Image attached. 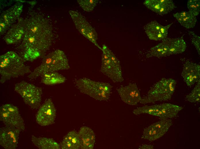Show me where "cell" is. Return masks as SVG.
<instances>
[{
    "instance_id": "cell-24",
    "label": "cell",
    "mask_w": 200,
    "mask_h": 149,
    "mask_svg": "<svg viewBox=\"0 0 200 149\" xmlns=\"http://www.w3.org/2000/svg\"><path fill=\"white\" fill-rule=\"evenodd\" d=\"M161 4V7L158 14L160 15H165L176 7L173 1L171 0H158Z\"/></svg>"
},
{
    "instance_id": "cell-1",
    "label": "cell",
    "mask_w": 200,
    "mask_h": 149,
    "mask_svg": "<svg viewBox=\"0 0 200 149\" xmlns=\"http://www.w3.org/2000/svg\"><path fill=\"white\" fill-rule=\"evenodd\" d=\"M25 33L18 47L20 55L24 61H32L44 56L53 41L52 27L40 14L32 15L24 20Z\"/></svg>"
},
{
    "instance_id": "cell-36",
    "label": "cell",
    "mask_w": 200,
    "mask_h": 149,
    "mask_svg": "<svg viewBox=\"0 0 200 149\" xmlns=\"http://www.w3.org/2000/svg\"><path fill=\"white\" fill-rule=\"evenodd\" d=\"M187 13L188 11H183L180 12L178 13L179 16L183 19L186 16Z\"/></svg>"
},
{
    "instance_id": "cell-32",
    "label": "cell",
    "mask_w": 200,
    "mask_h": 149,
    "mask_svg": "<svg viewBox=\"0 0 200 149\" xmlns=\"http://www.w3.org/2000/svg\"><path fill=\"white\" fill-rule=\"evenodd\" d=\"M189 34L192 37L191 42L196 48L199 55L200 53V37L193 32H190Z\"/></svg>"
},
{
    "instance_id": "cell-19",
    "label": "cell",
    "mask_w": 200,
    "mask_h": 149,
    "mask_svg": "<svg viewBox=\"0 0 200 149\" xmlns=\"http://www.w3.org/2000/svg\"><path fill=\"white\" fill-rule=\"evenodd\" d=\"M168 49V56L181 54L186 50V45L182 37L171 38H166L162 40Z\"/></svg>"
},
{
    "instance_id": "cell-13",
    "label": "cell",
    "mask_w": 200,
    "mask_h": 149,
    "mask_svg": "<svg viewBox=\"0 0 200 149\" xmlns=\"http://www.w3.org/2000/svg\"><path fill=\"white\" fill-rule=\"evenodd\" d=\"M116 90L122 101L128 105H136L141 100L139 91L135 83L121 85Z\"/></svg>"
},
{
    "instance_id": "cell-4",
    "label": "cell",
    "mask_w": 200,
    "mask_h": 149,
    "mask_svg": "<svg viewBox=\"0 0 200 149\" xmlns=\"http://www.w3.org/2000/svg\"><path fill=\"white\" fill-rule=\"evenodd\" d=\"M74 83L81 93L96 100L107 101L112 93V87L108 83L97 81L86 77L75 79Z\"/></svg>"
},
{
    "instance_id": "cell-12",
    "label": "cell",
    "mask_w": 200,
    "mask_h": 149,
    "mask_svg": "<svg viewBox=\"0 0 200 149\" xmlns=\"http://www.w3.org/2000/svg\"><path fill=\"white\" fill-rule=\"evenodd\" d=\"M56 113V110L52 99H47L40 107L36 114V122L42 126L51 125L54 122Z\"/></svg>"
},
{
    "instance_id": "cell-25",
    "label": "cell",
    "mask_w": 200,
    "mask_h": 149,
    "mask_svg": "<svg viewBox=\"0 0 200 149\" xmlns=\"http://www.w3.org/2000/svg\"><path fill=\"white\" fill-rule=\"evenodd\" d=\"M187 101L192 103H200V81L197 82L195 87L189 94L186 97Z\"/></svg>"
},
{
    "instance_id": "cell-18",
    "label": "cell",
    "mask_w": 200,
    "mask_h": 149,
    "mask_svg": "<svg viewBox=\"0 0 200 149\" xmlns=\"http://www.w3.org/2000/svg\"><path fill=\"white\" fill-rule=\"evenodd\" d=\"M81 149H92L95 142V136L91 128L86 126L82 127L78 132Z\"/></svg>"
},
{
    "instance_id": "cell-3",
    "label": "cell",
    "mask_w": 200,
    "mask_h": 149,
    "mask_svg": "<svg viewBox=\"0 0 200 149\" xmlns=\"http://www.w3.org/2000/svg\"><path fill=\"white\" fill-rule=\"evenodd\" d=\"M70 68L69 60L64 52L57 49L44 56L40 65L28 77L31 79H35L47 73L67 70Z\"/></svg>"
},
{
    "instance_id": "cell-35",
    "label": "cell",
    "mask_w": 200,
    "mask_h": 149,
    "mask_svg": "<svg viewBox=\"0 0 200 149\" xmlns=\"http://www.w3.org/2000/svg\"><path fill=\"white\" fill-rule=\"evenodd\" d=\"M173 16L180 23L182 19L179 16L178 13L173 14Z\"/></svg>"
},
{
    "instance_id": "cell-15",
    "label": "cell",
    "mask_w": 200,
    "mask_h": 149,
    "mask_svg": "<svg viewBox=\"0 0 200 149\" xmlns=\"http://www.w3.org/2000/svg\"><path fill=\"white\" fill-rule=\"evenodd\" d=\"M181 75L187 86L193 85L200 80L199 64L186 60L183 64Z\"/></svg>"
},
{
    "instance_id": "cell-33",
    "label": "cell",
    "mask_w": 200,
    "mask_h": 149,
    "mask_svg": "<svg viewBox=\"0 0 200 149\" xmlns=\"http://www.w3.org/2000/svg\"><path fill=\"white\" fill-rule=\"evenodd\" d=\"M173 23H172L168 25L165 26H163L161 25L160 29V31L161 34L164 36V37L166 38H167L168 35V31L172 25L173 24Z\"/></svg>"
},
{
    "instance_id": "cell-21",
    "label": "cell",
    "mask_w": 200,
    "mask_h": 149,
    "mask_svg": "<svg viewBox=\"0 0 200 149\" xmlns=\"http://www.w3.org/2000/svg\"><path fill=\"white\" fill-rule=\"evenodd\" d=\"M161 26V25L155 20L151 21L144 26L145 32L150 40H163L165 38L160 32Z\"/></svg>"
},
{
    "instance_id": "cell-34",
    "label": "cell",
    "mask_w": 200,
    "mask_h": 149,
    "mask_svg": "<svg viewBox=\"0 0 200 149\" xmlns=\"http://www.w3.org/2000/svg\"><path fill=\"white\" fill-rule=\"evenodd\" d=\"M153 146L151 145L142 144L138 148L139 149H153Z\"/></svg>"
},
{
    "instance_id": "cell-11",
    "label": "cell",
    "mask_w": 200,
    "mask_h": 149,
    "mask_svg": "<svg viewBox=\"0 0 200 149\" xmlns=\"http://www.w3.org/2000/svg\"><path fill=\"white\" fill-rule=\"evenodd\" d=\"M160 119L145 128L141 138L153 141L163 136L172 126V121L170 119Z\"/></svg>"
},
{
    "instance_id": "cell-27",
    "label": "cell",
    "mask_w": 200,
    "mask_h": 149,
    "mask_svg": "<svg viewBox=\"0 0 200 149\" xmlns=\"http://www.w3.org/2000/svg\"><path fill=\"white\" fill-rule=\"evenodd\" d=\"M77 2L83 9L87 12L92 11L99 2L98 0H78Z\"/></svg>"
},
{
    "instance_id": "cell-5",
    "label": "cell",
    "mask_w": 200,
    "mask_h": 149,
    "mask_svg": "<svg viewBox=\"0 0 200 149\" xmlns=\"http://www.w3.org/2000/svg\"><path fill=\"white\" fill-rule=\"evenodd\" d=\"M176 84V81L173 79H161L151 87L147 95L142 98L140 103L145 104L170 99L175 91Z\"/></svg>"
},
{
    "instance_id": "cell-14",
    "label": "cell",
    "mask_w": 200,
    "mask_h": 149,
    "mask_svg": "<svg viewBox=\"0 0 200 149\" xmlns=\"http://www.w3.org/2000/svg\"><path fill=\"white\" fill-rule=\"evenodd\" d=\"M19 129L5 126L0 129V145L5 149H15L18 146Z\"/></svg>"
},
{
    "instance_id": "cell-8",
    "label": "cell",
    "mask_w": 200,
    "mask_h": 149,
    "mask_svg": "<svg viewBox=\"0 0 200 149\" xmlns=\"http://www.w3.org/2000/svg\"><path fill=\"white\" fill-rule=\"evenodd\" d=\"M0 120L5 126L15 128L21 131L25 129L24 121L18 107L11 104H6L0 107Z\"/></svg>"
},
{
    "instance_id": "cell-23",
    "label": "cell",
    "mask_w": 200,
    "mask_h": 149,
    "mask_svg": "<svg viewBox=\"0 0 200 149\" xmlns=\"http://www.w3.org/2000/svg\"><path fill=\"white\" fill-rule=\"evenodd\" d=\"M41 77V82L49 85L63 83L66 80L65 77L57 71L47 73Z\"/></svg>"
},
{
    "instance_id": "cell-26",
    "label": "cell",
    "mask_w": 200,
    "mask_h": 149,
    "mask_svg": "<svg viewBox=\"0 0 200 149\" xmlns=\"http://www.w3.org/2000/svg\"><path fill=\"white\" fill-rule=\"evenodd\" d=\"M196 16L189 11H188L186 16L182 19L180 23L187 29L193 28L197 22Z\"/></svg>"
},
{
    "instance_id": "cell-9",
    "label": "cell",
    "mask_w": 200,
    "mask_h": 149,
    "mask_svg": "<svg viewBox=\"0 0 200 149\" xmlns=\"http://www.w3.org/2000/svg\"><path fill=\"white\" fill-rule=\"evenodd\" d=\"M69 13L76 28L79 32L101 50V48L97 42V34L96 30L85 17L80 12L74 10H70Z\"/></svg>"
},
{
    "instance_id": "cell-10",
    "label": "cell",
    "mask_w": 200,
    "mask_h": 149,
    "mask_svg": "<svg viewBox=\"0 0 200 149\" xmlns=\"http://www.w3.org/2000/svg\"><path fill=\"white\" fill-rule=\"evenodd\" d=\"M23 7L22 3H17L2 12L0 16V35L7 32L13 24L19 19Z\"/></svg>"
},
{
    "instance_id": "cell-2",
    "label": "cell",
    "mask_w": 200,
    "mask_h": 149,
    "mask_svg": "<svg viewBox=\"0 0 200 149\" xmlns=\"http://www.w3.org/2000/svg\"><path fill=\"white\" fill-rule=\"evenodd\" d=\"M22 58L14 51H9L0 56V82L31 72L30 67L24 64Z\"/></svg>"
},
{
    "instance_id": "cell-22",
    "label": "cell",
    "mask_w": 200,
    "mask_h": 149,
    "mask_svg": "<svg viewBox=\"0 0 200 149\" xmlns=\"http://www.w3.org/2000/svg\"><path fill=\"white\" fill-rule=\"evenodd\" d=\"M31 140L33 144L39 149H59L60 145L53 138L37 137L32 135Z\"/></svg>"
},
{
    "instance_id": "cell-16",
    "label": "cell",
    "mask_w": 200,
    "mask_h": 149,
    "mask_svg": "<svg viewBox=\"0 0 200 149\" xmlns=\"http://www.w3.org/2000/svg\"><path fill=\"white\" fill-rule=\"evenodd\" d=\"M24 19L21 18L18 22L13 24L6 32L3 39L8 45L21 42L25 33Z\"/></svg>"
},
{
    "instance_id": "cell-7",
    "label": "cell",
    "mask_w": 200,
    "mask_h": 149,
    "mask_svg": "<svg viewBox=\"0 0 200 149\" xmlns=\"http://www.w3.org/2000/svg\"><path fill=\"white\" fill-rule=\"evenodd\" d=\"M14 89L21 96L24 103L31 108L36 109L40 106L42 94L41 88L22 81L15 85Z\"/></svg>"
},
{
    "instance_id": "cell-28",
    "label": "cell",
    "mask_w": 200,
    "mask_h": 149,
    "mask_svg": "<svg viewBox=\"0 0 200 149\" xmlns=\"http://www.w3.org/2000/svg\"><path fill=\"white\" fill-rule=\"evenodd\" d=\"M156 106V105L151 106L145 105L138 107L133 110V113L136 115L142 113H147L155 116Z\"/></svg>"
},
{
    "instance_id": "cell-30",
    "label": "cell",
    "mask_w": 200,
    "mask_h": 149,
    "mask_svg": "<svg viewBox=\"0 0 200 149\" xmlns=\"http://www.w3.org/2000/svg\"><path fill=\"white\" fill-rule=\"evenodd\" d=\"M164 51L162 44L159 43L151 48L146 55V57L149 58L152 57H161V54Z\"/></svg>"
},
{
    "instance_id": "cell-17",
    "label": "cell",
    "mask_w": 200,
    "mask_h": 149,
    "mask_svg": "<svg viewBox=\"0 0 200 149\" xmlns=\"http://www.w3.org/2000/svg\"><path fill=\"white\" fill-rule=\"evenodd\" d=\"M155 116L160 119H169L176 116L183 107L170 103H163L156 105Z\"/></svg>"
},
{
    "instance_id": "cell-6",
    "label": "cell",
    "mask_w": 200,
    "mask_h": 149,
    "mask_svg": "<svg viewBox=\"0 0 200 149\" xmlns=\"http://www.w3.org/2000/svg\"><path fill=\"white\" fill-rule=\"evenodd\" d=\"M101 48V72L114 83L123 82L124 79L119 60L106 45L103 44Z\"/></svg>"
},
{
    "instance_id": "cell-29",
    "label": "cell",
    "mask_w": 200,
    "mask_h": 149,
    "mask_svg": "<svg viewBox=\"0 0 200 149\" xmlns=\"http://www.w3.org/2000/svg\"><path fill=\"white\" fill-rule=\"evenodd\" d=\"M199 0H189L187 3V7L189 11L196 16L198 15L200 11Z\"/></svg>"
},
{
    "instance_id": "cell-20",
    "label": "cell",
    "mask_w": 200,
    "mask_h": 149,
    "mask_svg": "<svg viewBox=\"0 0 200 149\" xmlns=\"http://www.w3.org/2000/svg\"><path fill=\"white\" fill-rule=\"evenodd\" d=\"M62 149L80 148V142L78 132L74 130L69 132L64 137L60 144Z\"/></svg>"
},
{
    "instance_id": "cell-31",
    "label": "cell",
    "mask_w": 200,
    "mask_h": 149,
    "mask_svg": "<svg viewBox=\"0 0 200 149\" xmlns=\"http://www.w3.org/2000/svg\"><path fill=\"white\" fill-rule=\"evenodd\" d=\"M143 4L151 11L158 14L161 7L158 0H145Z\"/></svg>"
}]
</instances>
